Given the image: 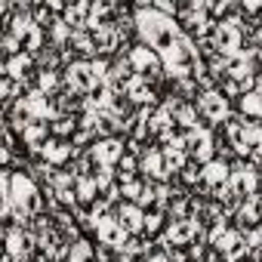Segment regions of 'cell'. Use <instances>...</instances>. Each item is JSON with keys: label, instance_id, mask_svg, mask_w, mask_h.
I'll list each match as a JSON object with an SVG mask.
<instances>
[{"label": "cell", "instance_id": "cell-2", "mask_svg": "<svg viewBox=\"0 0 262 262\" xmlns=\"http://www.w3.org/2000/svg\"><path fill=\"white\" fill-rule=\"evenodd\" d=\"M126 56H129V65H133L136 77H142L145 83H151L158 93L164 90V83H167V71H164V59H161L155 50H148L145 43H136Z\"/></svg>", "mask_w": 262, "mask_h": 262}, {"label": "cell", "instance_id": "cell-5", "mask_svg": "<svg viewBox=\"0 0 262 262\" xmlns=\"http://www.w3.org/2000/svg\"><path fill=\"white\" fill-rule=\"evenodd\" d=\"M185 148H188V158L198 161L201 167L210 164L216 158V133H213V126H198L191 129V133H185Z\"/></svg>", "mask_w": 262, "mask_h": 262}, {"label": "cell", "instance_id": "cell-17", "mask_svg": "<svg viewBox=\"0 0 262 262\" xmlns=\"http://www.w3.org/2000/svg\"><path fill=\"white\" fill-rule=\"evenodd\" d=\"M126 96H129V102H133L136 108H158L161 105V93L151 83H145L142 77H136L133 83L126 86Z\"/></svg>", "mask_w": 262, "mask_h": 262}, {"label": "cell", "instance_id": "cell-10", "mask_svg": "<svg viewBox=\"0 0 262 262\" xmlns=\"http://www.w3.org/2000/svg\"><path fill=\"white\" fill-rule=\"evenodd\" d=\"M139 173L145 176V179H151V182H176V176L170 173V167H167V161H164V148L161 145H151L142 158H139Z\"/></svg>", "mask_w": 262, "mask_h": 262}, {"label": "cell", "instance_id": "cell-32", "mask_svg": "<svg viewBox=\"0 0 262 262\" xmlns=\"http://www.w3.org/2000/svg\"><path fill=\"white\" fill-rule=\"evenodd\" d=\"M204 262H231V259H228L225 253H219V250H213V247H210V253H207V259H204Z\"/></svg>", "mask_w": 262, "mask_h": 262}, {"label": "cell", "instance_id": "cell-12", "mask_svg": "<svg viewBox=\"0 0 262 262\" xmlns=\"http://www.w3.org/2000/svg\"><path fill=\"white\" fill-rule=\"evenodd\" d=\"M90 151H93V158H96L105 170L114 173V167H117L120 158L126 155V139H123V136H117V139H96V142L90 145Z\"/></svg>", "mask_w": 262, "mask_h": 262}, {"label": "cell", "instance_id": "cell-23", "mask_svg": "<svg viewBox=\"0 0 262 262\" xmlns=\"http://www.w3.org/2000/svg\"><path fill=\"white\" fill-rule=\"evenodd\" d=\"M71 53L77 56V59H96L99 56V50H96V40H93V34L90 31H74V40H71Z\"/></svg>", "mask_w": 262, "mask_h": 262}, {"label": "cell", "instance_id": "cell-30", "mask_svg": "<svg viewBox=\"0 0 262 262\" xmlns=\"http://www.w3.org/2000/svg\"><path fill=\"white\" fill-rule=\"evenodd\" d=\"M231 225H234V222H231L228 216H222V219H216L213 225H207V244H210V247H216V244L228 234V228H231Z\"/></svg>", "mask_w": 262, "mask_h": 262}, {"label": "cell", "instance_id": "cell-9", "mask_svg": "<svg viewBox=\"0 0 262 262\" xmlns=\"http://www.w3.org/2000/svg\"><path fill=\"white\" fill-rule=\"evenodd\" d=\"M4 244H7V253L16 262H28L37 253V237L25 225H7L4 228Z\"/></svg>", "mask_w": 262, "mask_h": 262}, {"label": "cell", "instance_id": "cell-13", "mask_svg": "<svg viewBox=\"0 0 262 262\" xmlns=\"http://www.w3.org/2000/svg\"><path fill=\"white\" fill-rule=\"evenodd\" d=\"M93 234H96V237H99V244H105V247H123V244L129 241V231L117 222L114 210H111L108 216H102V219L93 225Z\"/></svg>", "mask_w": 262, "mask_h": 262}, {"label": "cell", "instance_id": "cell-28", "mask_svg": "<svg viewBox=\"0 0 262 262\" xmlns=\"http://www.w3.org/2000/svg\"><path fill=\"white\" fill-rule=\"evenodd\" d=\"M50 133L56 139H74V133H77V117H56L50 123Z\"/></svg>", "mask_w": 262, "mask_h": 262}, {"label": "cell", "instance_id": "cell-19", "mask_svg": "<svg viewBox=\"0 0 262 262\" xmlns=\"http://www.w3.org/2000/svg\"><path fill=\"white\" fill-rule=\"evenodd\" d=\"M62 22L71 28V31H90V4L86 0H77V4H68Z\"/></svg>", "mask_w": 262, "mask_h": 262}, {"label": "cell", "instance_id": "cell-25", "mask_svg": "<svg viewBox=\"0 0 262 262\" xmlns=\"http://www.w3.org/2000/svg\"><path fill=\"white\" fill-rule=\"evenodd\" d=\"M65 262H99V247H93V244L83 237V241L71 244V253H68Z\"/></svg>", "mask_w": 262, "mask_h": 262}, {"label": "cell", "instance_id": "cell-4", "mask_svg": "<svg viewBox=\"0 0 262 262\" xmlns=\"http://www.w3.org/2000/svg\"><path fill=\"white\" fill-rule=\"evenodd\" d=\"M210 40H213L216 53H222V56H241V50L247 43L244 40V31H241V16L237 19H228V22H216Z\"/></svg>", "mask_w": 262, "mask_h": 262}, {"label": "cell", "instance_id": "cell-18", "mask_svg": "<svg viewBox=\"0 0 262 262\" xmlns=\"http://www.w3.org/2000/svg\"><path fill=\"white\" fill-rule=\"evenodd\" d=\"M234 225H237L241 231L262 225V204H259V198H256V194H253V198H247V201L241 204V210H237V216H234Z\"/></svg>", "mask_w": 262, "mask_h": 262}, {"label": "cell", "instance_id": "cell-11", "mask_svg": "<svg viewBox=\"0 0 262 262\" xmlns=\"http://www.w3.org/2000/svg\"><path fill=\"white\" fill-rule=\"evenodd\" d=\"M0 77H13L19 83H34L37 77V59L31 53H19L7 62H0Z\"/></svg>", "mask_w": 262, "mask_h": 262}, {"label": "cell", "instance_id": "cell-29", "mask_svg": "<svg viewBox=\"0 0 262 262\" xmlns=\"http://www.w3.org/2000/svg\"><path fill=\"white\" fill-rule=\"evenodd\" d=\"M145 176H139V179H133V182H123L120 185V198L123 201H129V204H139V198H142V191H145Z\"/></svg>", "mask_w": 262, "mask_h": 262}, {"label": "cell", "instance_id": "cell-15", "mask_svg": "<svg viewBox=\"0 0 262 262\" xmlns=\"http://www.w3.org/2000/svg\"><path fill=\"white\" fill-rule=\"evenodd\" d=\"M136 80V71H133V65H129V56L126 53H120V56H114L111 59V71H108V86L114 90V93H126V86Z\"/></svg>", "mask_w": 262, "mask_h": 262}, {"label": "cell", "instance_id": "cell-26", "mask_svg": "<svg viewBox=\"0 0 262 262\" xmlns=\"http://www.w3.org/2000/svg\"><path fill=\"white\" fill-rule=\"evenodd\" d=\"M71 40H74V31L59 19V22L50 28V43H53V47H59V50H71Z\"/></svg>", "mask_w": 262, "mask_h": 262}, {"label": "cell", "instance_id": "cell-16", "mask_svg": "<svg viewBox=\"0 0 262 262\" xmlns=\"http://www.w3.org/2000/svg\"><path fill=\"white\" fill-rule=\"evenodd\" d=\"M114 216H117V222L129 231V237H136V234H142V231H145V210H142L139 204L120 201V204L114 207Z\"/></svg>", "mask_w": 262, "mask_h": 262}, {"label": "cell", "instance_id": "cell-21", "mask_svg": "<svg viewBox=\"0 0 262 262\" xmlns=\"http://www.w3.org/2000/svg\"><path fill=\"white\" fill-rule=\"evenodd\" d=\"M31 86L53 99V96H59V93L65 90V74H62V71H37V77H34Z\"/></svg>", "mask_w": 262, "mask_h": 262}, {"label": "cell", "instance_id": "cell-22", "mask_svg": "<svg viewBox=\"0 0 262 262\" xmlns=\"http://www.w3.org/2000/svg\"><path fill=\"white\" fill-rule=\"evenodd\" d=\"M234 111L247 120H262V93H244L237 102H234Z\"/></svg>", "mask_w": 262, "mask_h": 262}, {"label": "cell", "instance_id": "cell-1", "mask_svg": "<svg viewBox=\"0 0 262 262\" xmlns=\"http://www.w3.org/2000/svg\"><path fill=\"white\" fill-rule=\"evenodd\" d=\"M133 22H136V37L139 43H145L148 50H155L158 56H167L185 34L179 28L176 19L158 13L151 4H136L133 7Z\"/></svg>", "mask_w": 262, "mask_h": 262}, {"label": "cell", "instance_id": "cell-3", "mask_svg": "<svg viewBox=\"0 0 262 262\" xmlns=\"http://www.w3.org/2000/svg\"><path fill=\"white\" fill-rule=\"evenodd\" d=\"M194 105H198V111H201V120L207 123V126H222L231 114H234V102L222 93V90H207V93H201L198 99H194Z\"/></svg>", "mask_w": 262, "mask_h": 262}, {"label": "cell", "instance_id": "cell-8", "mask_svg": "<svg viewBox=\"0 0 262 262\" xmlns=\"http://www.w3.org/2000/svg\"><path fill=\"white\" fill-rule=\"evenodd\" d=\"M228 188H231L241 201L253 198V194L259 191V167H253L250 161L237 158V161L231 164V179H228Z\"/></svg>", "mask_w": 262, "mask_h": 262}, {"label": "cell", "instance_id": "cell-33", "mask_svg": "<svg viewBox=\"0 0 262 262\" xmlns=\"http://www.w3.org/2000/svg\"><path fill=\"white\" fill-rule=\"evenodd\" d=\"M155 244H158V241H155ZM148 262H173V259H170V253H167V250H161V247H158V250L151 253V259H148Z\"/></svg>", "mask_w": 262, "mask_h": 262}, {"label": "cell", "instance_id": "cell-31", "mask_svg": "<svg viewBox=\"0 0 262 262\" xmlns=\"http://www.w3.org/2000/svg\"><path fill=\"white\" fill-rule=\"evenodd\" d=\"M151 7H155L158 13L170 16V19H179V10H182V4H173V0H155Z\"/></svg>", "mask_w": 262, "mask_h": 262}, {"label": "cell", "instance_id": "cell-7", "mask_svg": "<svg viewBox=\"0 0 262 262\" xmlns=\"http://www.w3.org/2000/svg\"><path fill=\"white\" fill-rule=\"evenodd\" d=\"M80 155H83V148H77L71 139H50L47 145H43V151H40V161H47L50 167H56V170H68V167H74L77 161H80Z\"/></svg>", "mask_w": 262, "mask_h": 262}, {"label": "cell", "instance_id": "cell-6", "mask_svg": "<svg viewBox=\"0 0 262 262\" xmlns=\"http://www.w3.org/2000/svg\"><path fill=\"white\" fill-rule=\"evenodd\" d=\"M62 74H65V86L74 90V93H80V96H93L102 86L99 77H96V71H93V65L86 59H74Z\"/></svg>", "mask_w": 262, "mask_h": 262}, {"label": "cell", "instance_id": "cell-14", "mask_svg": "<svg viewBox=\"0 0 262 262\" xmlns=\"http://www.w3.org/2000/svg\"><path fill=\"white\" fill-rule=\"evenodd\" d=\"M213 250L225 253L231 262H247V259H250V244H247V234H244L237 225H231V228H228V234H225V237H222Z\"/></svg>", "mask_w": 262, "mask_h": 262}, {"label": "cell", "instance_id": "cell-20", "mask_svg": "<svg viewBox=\"0 0 262 262\" xmlns=\"http://www.w3.org/2000/svg\"><path fill=\"white\" fill-rule=\"evenodd\" d=\"M228 179H231V164H225V161H219V158H213L210 164H204V185H207V188L228 185Z\"/></svg>", "mask_w": 262, "mask_h": 262}, {"label": "cell", "instance_id": "cell-24", "mask_svg": "<svg viewBox=\"0 0 262 262\" xmlns=\"http://www.w3.org/2000/svg\"><path fill=\"white\" fill-rule=\"evenodd\" d=\"M114 176H117V182H120V185H123V182H133V179H139V176H142V173H139V158L126 151V155L120 158V164L114 167Z\"/></svg>", "mask_w": 262, "mask_h": 262}, {"label": "cell", "instance_id": "cell-27", "mask_svg": "<svg viewBox=\"0 0 262 262\" xmlns=\"http://www.w3.org/2000/svg\"><path fill=\"white\" fill-rule=\"evenodd\" d=\"M19 53H25V47H22V40L16 34H10V31L0 34V62H7V59H13Z\"/></svg>", "mask_w": 262, "mask_h": 262}]
</instances>
